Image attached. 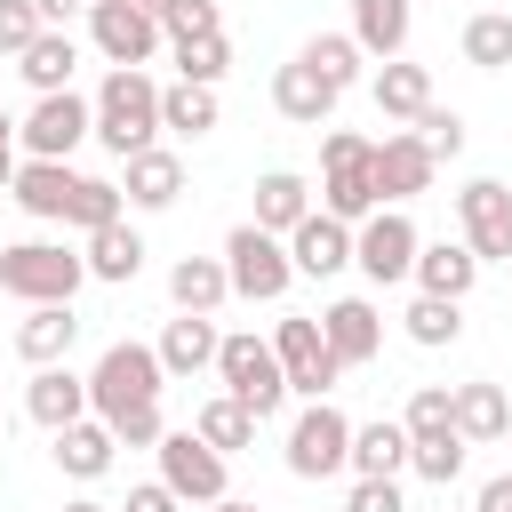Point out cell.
Returning <instances> with one entry per match:
<instances>
[{
  "label": "cell",
  "instance_id": "6da1fadb",
  "mask_svg": "<svg viewBox=\"0 0 512 512\" xmlns=\"http://www.w3.org/2000/svg\"><path fill=\"white\" fill-rule=\"evenodd\" d=\"M88 136H96L112 160L160 144V80H152L144 64H112L104 88L88 96Z\"/></svg>",
  "mask_w": 512,
  "mask_h": 512
},
{
  "label": "cell",
  "instance_id": "7a4b0ae2",
  "mask_svg": "<svg viewBox=\"0 0 512 512\" xmlns=\"http://www.w3.org/2000/svg\"><path fill=\"white\" fill-rule=\"evenodd\" d=\"M216 376H224V392L256 416V424H272L280 408H288V376H280V352H272V336H256V328H232L224 344H216Z\"/></svg>",
  "mask_w": 512,
  "mask_h": 512
},
{
  "label": "cell",
  "instance_id": "3957f363",
  "mask_svg": "<svg viewBox=\"0 0 512 512\" xmlns=\"http://www.w3.org/2000/svg\"><path fill=\"white\" fill-rule=\"evenodd\" d=\"M88 280V256H72L64 240H8L0 248V288L16 304H72Z\"/></svg>",
  "mask_w": 512,
  "mask_h": 512
},
{
  "label": "cell",
  "instance_id": "277c9868",
  "mask_svg": "<svg viewBox=\"0 0 512 512\" xmlns=\"http://www.w3.org/2000/svg\"><path fill=\"white\" fill-rule=\"evenodd\" d=\"M160 384H168V368H160V352L152 344H136V336H120V344H104L96 352V368H88V416H120V408H144V400H160Z\"/></svg>",
  "mask_w": 512,
  "mask_h": 512
},
{
  "label": "cell",
  "instance_id": "5b68a950",
  "mask_svg": "<svg viewBox=\"0 0 512 512\" xmlns=\"http://www.w3.org/2000/svg\"><path fill=\"white\" fill-rule=\"evenodd\" d=\"M368 144L376 136H360V128H328L320 136V208L336 224H360V216L384 208L376 200V176H368Z\"/></svg>",
  "mask_w": 512,
  "mask_h": 512
},
{
  "label": "cell",
  "instance_id": "8992f818",
  "mask_svg": "<svg viewBox=\"0 0 512 512\" xmlns=\"http://www.w3.org/2000/svg\"><path fill=\"white\" fill-rule=\"evenodd\" d=\"M224 280H232V296H248V304H280L288 280H296L288 240L264 232V224H232V232H224Z\"/></svg>",
  "mask_w": 512,
  "mask_h": 512
},
{
  "label": "cell",
  "instance_id": "52a82bcc",
  "mask_svg": "<svg viewBox=\"0 0 512 512\" xmlns=\"http://www.w3.org/2000/svg\"><path fill=\"white\" fill-rule=\"evenodd\" d=\"M272 352H280L288 392H304V400H328L336 376H344V360H336L328 336H320V312H280V320H272Z\"/></svg>",
  "mask_w": 512,
  "mask_h": 512
},
{
  "label": "cell",
  "instance_id": "ba28073f",
  "mask_svg": "<svg viewBox=\"0 0 512 512\" xmlns=\"http://www.w3.org/2000/svg\"><path fill=\"white\" fill-rule=\"evenodd\" d=\"M416 224H408V208H376V216H360L352 224V264L368 272V288H400L408 280V264H416Z\"/></svg>",
  "mask_w": 512,
  "mask_h": 512
},
{
  "label": "cell",
  "instance_id": "9c48e42d",
  "mask_svg": "<svg viewBox=\"0 0 512 512\" xmlns=\"http://www.w3.org/2000/svg\"><path fill=\"white\" fill-rule=\"evenodd\" d=\"M344 456H352V416L336 400H304V416L288 424V472L328 480V472H344Z\"/></svg>",
  "mask_w": 512,
  "mask_h": 512
},
{
  "label": "cell",
  "instance_id": "30bf717a",
  "mask_svg": "<svg viewBox=\"0 0 512 512\" xmlns=\"http://www.w3.org/2000/svg\"><path fill=\"white\" fill-rule=\"evenodd\" d=\"M456 240L480 256V264H512V192L496 176H472L456 192Z\"/></svg>",
  "mask_w": 512,
  "mask_h": 512
},
{
  "label": "cell",
  "instance_id": "8fae6325",
  "mask_svg": "<svg viewBox=\"0 0 512 512\" xmlns=\"http://www.w3.org/2000/svg\"><path fill=\"white\" fill-rule=\"evenodd\" d=\"M16 144H24V160H72L88 144V96H72V88L32 96V112L16 120Z\"/></svg>",
  "mask_w": 512,
  "mask_h": 512
},
{
  "label": "cell",
  "instance_id": "7c38bea8",
  "mask_svg": "<svg viewBox=\"0 0 512 512\" xmlns=\"http://www.w3.org/2000/svg\"><path fill=\"white\" fill-rule=\"evenodd\" d=\"M368 176H376V200H384V208H408L416 192H432L440 160L416 144V128H384V136L368 144Z\"/></svg>",
  "mask_w": 512,
  "mask_h": 512
},
{
  "label": "cell",
  "instance_id": "4fadbf2b",
  "mask_svg": "<svg viewBox=\"0 0 512 512\" xmlns=\"http://www.w3.org/2000/svg\"><path fill=\"white\" fill-rule=\"evenodd\" d=\"M88 40H96L104 64H152L168 32H160L136 0H88Z\"/></svg>",
  "mask_w": 512,
  "mask_h": 512
},
{
  "label": "cell",
  "instance_id": "5bb4252c",
  "mask_svg": "<svg viewBox=\"0 0 512 512\" xmlns=\"http://www.w3.org/2000/svg\"><path fill=\"white\" fill-rule=\"evenodd\" d=\"M152 456H160V480H168L184 504H216V496H232V488H224V456H216L200 432H160Z\"/></svg>",
  "mask_w": 512,
  "mask_h": 512
},
{
  "label": "cell",
  "instance_id": "9a60e30c",
  "mask_svg": "<svg viewBox=\"0 0 512 512\" xmlns=\"http://www.w3.org/2000/svg\"><path fill=\"white\" fill-rule=\"evenodd\" d=\"M320 336H328V352H336L344 368H368V360L384 352V312H376V296H336V304L320 312Z\"/></svg>",
  "mask_w": 512,
  "mask_h": 512
},
{
  "label": "cell",
  "instance_id": "2e32d148",
  "mask_svg": "<svg viewBox=\"0 0 512 512\" xmlns=\"http://www.w3.org/2000/svg\"><path fill=\"white\" fill-rule=\"evenodd\" d=\"M288 264H296V280H336V272L352 264V224H336L328 208H312V216L288 232Z\"/></svg>",
  "mask_w": 512,
  "mask_h": 512
},
{
  "label": "cell",
  "instance_id": "e0dca14e",
  "mask_svg": "<svg viewBox=\"0 0 512 512\" xmlns=\"http://www.w3.org/2000/svg\"><path fill=\"white\" fill-rule=\"evenodd\" d=\"M24 416H32L40 432H64L72 416H88V376H80L72 360L32 368V384H24Z\"/></svg>",
  "mask_w": 512,
  "mask_h": 512
},
{
  "label": "cell",
  "instance_id": "ac0fdd59",
  "mask_svg": "<svg viewBox=\"0 0 512 512\" xmlns=\"http://www.w3.org/2000/svg\"><path fill=\"white\" fill-rule=\"evenodd\" d=\"M448 424H456L472 448H488V440H504V432H512V392H504L496 376L448 384Z\"/></svg>",
  "mask_w": 512,
  "mask_h": 512
},
{
  "label": "cell",
  "instance_id": "d6986e66",
  "mask_svg": "<svg viewBox=\"0 0 512 512\" xmlns=\"http://www.w3.org/2000/svg\"><path fill=\"white\" fill-rule=\"evenodd\" d=\"M120 192H128V208L160 216V208H176V192H184V160H176L168 144H144V152L120 160Z\"/></svg>",
  "mask_w": 512,
  "mask_h": 512
},
{
  "label": "cell",
  "instance_id": "ffe728a7",
  "mask_svg": "<svg viewBox=\"0 0 512 512\" xmlns=\"http://www.w3.org/2000/svg\"><path fill=\"white\" fill-rule=\"evenodd\" d=\"M480 272H488V264H480L464 240H416V264H408V280H416L424 296H456V304L472 296Z\"/></svg>",
  "mask_w": 512,
  "mask_h": 512
},
{
  "label": "cell",
  "instance_id": "44dd1931",
  "mask_svg": "<svg viewBox=\"0 0 512 512\" xmlns=\"http://www.w3.org/2000/svg\"><path fill=\"white\" fill-rule=\"evenodd\" d=\"M48 440H56L48 456H56V472H64V480H104V472H112V456H120V440H112V424H104V416H72V424H64V432H48Z\"/></svg>",
  "mask_w": 512,
  "mask_h": 512
},
{
  "label": "cell",
  "instance_id": "7402d4cb",
  "mask_svg": "<svg viewBox=\"0 0 512 512\" xmlns=\"http://www.w3.org/2000/svg\"><path fill=\"white\" fill-rule=\"evenodd\" d=\"M72 160H16V184H8V200L24 208V216H40V224H64V208H72Z\"/></svg>",
  "mask_w": 512,
  "mask_h": 512
},
{
  "label": "cell",
  "instance_id": "603a6c76",
  "mask_svg": "<svg viewBox=\"0 0 512 512\" xmlns=\"http://www.w3.org/2000/svg\"><path fill=\"white\" fill-rule=\"evenodd\" d=\"M352 480H400L408 472V424L400 416H376V424H352V456H344Z\"/></svg>",
  "mask_w": 512,
  "mask_h": 512
},
{
  "label": "cell",
  "instance_id": "cb8c5ba5",
  "mask_svg": "<svg viewBox=\"0 0 512 512\" xmlns=\"http://www.w3.org/2000/svg\"><path fill=\"white\" fill-rule=\"evenodd\" d=\"M80 240H88V248H80V256H88V280L128 288V280L144 272V232H136L128 216H120V224H96V232H80Z\"/></svg>",
  "mask_w": 512,
  "mask_h": 512
},
{
  "label": "cell",
  "instance_id": "d4e9b609",
  "mask_svg": "<svg viewBox=\"0 0 512 512\" xmlns=\"http://www.w3.org/2000/svg\"><path fill=\"white\" fill-rule=\"evenodd\" d=\"M216 344H224V336H216V312H176L152 352H160L168 376H200V368H216Z\"/></svg>",
  "mask_w": 512,
  "mask_h": 512
},
{
  "label": "cell",
  "instance_id": "484cf974",
  "mask_svg": "<svg viewBox=\"0 0 512 512\" xmlns=\"http://www.w3.org/2000/svg\"><path fill=\"white\" fill-rule=\"evenodd\" d=\"M408 32H416V0H352V40L360 56H408Z\"/></svg>",
  "mask_w": 512,
  "mask_h": 512
},
{
  "label": "cell",
  "instance_id": "4316f807",
  "mask_svg": "<svg viewBox=\"0 0 512 512\" xmlns=\"http://www.w3.org/2000/svg\"><path fill=\"white\" fill-rule=\"evenodd\" d=\"M272 112H280V120H296V128H328L336 88H328L312 64H280V72H272Z\"/></svg>",
  "mask_w": 512,
  "mask_h": 512
},
{
  "label": "cell",
  "instance_id": "83f0119b",
  "mask_svg": "<svg viewBox=\"0 0 512 512\" xmlns=\"http://www.w3.org/2000/svg\"><path fill=\"white\" fill-rule=\"evenodd\" d=\"M72 344H80V320H72V304H32V312L16 320V360H32V368H48V360H72Z\"/></svg>",
  "mask_w": 512,
  "mask_h": 512
},
{
  "label": "cell",
  "instance_id": "f1b7e54d",
  "mask_svg": "<svg viewBox=\"0 0 512 512\" xmlns=\"http://www.w3.org/2000/svg\"><path fill=\"white\" fill-rule=\"evenodd\" d=\"M368 96H376V112H384V120H400V128H408V120L432 104V72H424V64H408V56H384V64H376V80H368Z\"/></svg>",
  "mask_w": 512,
  "mask_h": 512
},
{
  "label": "cell",
  "instance_id": "f546056e",
  "mask_svg": "<svg viewBox=\"0 0 512 512\" xmlns=\"http://www.w3.org/2000/svg\"><path fill=\"white\" fill-rule=\"evenodd\" d=\"M304 216H312V184H304L296 168H264V176H256V216H248V224H264V232L288 240Z\"/></svg>",
  "mask_w": 512,
  "mask_h": 512
},
{
  "label": "cell",
  "instance_id": "4dcf8cb0",
  "mask_svg": "<svg viewBox=\"0 0 512 512\" xmlns=\"http://www.w3.org/2000/svg\"><path fill=\"white\" fill-rule=\"evenodd\" d=\"M72 64H80V40H72V32H56V24H48V32H40L24 56H16V72H24V88H32V96L72 88Z\"/></svg>",
  "mask_w": 512,
  "mask_h": 512
},
{
  "label": "cell",
  "instance_id": "1f68e13d",
  "mask_svg": "<svg viewBox=\"0 0 512 512\" xmlns=\"http://www.w3.org/2000/svg\"><path fill=\"white\" fill-rule=\"evenodd\" d=\"M168 296H176V312H224V296H232L224 256H176L168 264Z\"/></svg>",
  "mask_w": 512,
  "mask_h": 512
},
{
  "label": "cell",
  "instance_id": "d6a6232c",
  "mask_svg": "<svg viewBox=\"0 0 512 512\" xmlns=\"http://www.w3.org/2000/svg\"><path fill=\"white\" fill-rule=\"evenodd\" d=\"M464 456H472V440H464L456 424H440V432H416V440H408V472H416V480H432V488L464 480Z\"/></svg>",
  "mask_w": 512,
  "mask_h": 512
},
{
  "label": "cell",
  "instance_id": "836d02e7",
  "mask_svg": "<svg viewBox=\"0 0 512 512\" xmlns=\"http://www.w3.org/2000/svg\"><path fill=\"white\" fill-rule=\"evenodd\" d=\"M168 56H176V80H200V88H216L232 72V40L224 32H168Z\"/></svg>",
  "mask_w": 512,
  "mask_h": 512
},
{
  "label": "cell",
  "instance_id": "e575fe53",
  "mask_svg": "<svg viewBox=\"0 0 512 512\" xmlns=\"http://www.w3.org/2000/svg\"><path fill=\"white\" fill-rule=\"evenodd\" d=\"M400 328H408V344H424V352H440V344H456L464 336V304L456 296H408V312H400Z\"/></svg>",
  "mask_w": 512,
  "mask_h": 512
},
{
  "label": "cell",
  "instance_id": "d590c367",
  "mask_svg": "<svg viewBox=\"0 0 512 512\" xmlns=\"http://www.w3.org/2000/svg\"><path fill=\"white\" fill-rule=\"evenodd\" d=\"M192 432L216 448V456H240V448H256V416L232 400V392H216V400H200V416H192Z\"/></svg>",
  "mask_w": 512,
  "mask_h": 512
},
{
  "label": "cell",
  "instance_id": "8d00e7d4",
  "mask_svg": "<svg viewBox=\"0 0 512 512\" xmlns=\"http://www.w3.org/2000/svg\"><path fill=\"white\" fill-rule=\"evenodd\" d=\"M296 64H312V72L344 96V88L360 80V64H368V56H360V40H352V32H312V40L296 48Z\"/></svg>",
  "mask_w": 512,
  "mask_h": 512
},
{
  "label": "cell",
  "instance_id": "74e56055",
  "mask_svg": "<svg viewBox=\"0 0 512 512\" xmlns=\"http://www.w3.org/2000/svg\"><path fill=\"white\" fill-rule=\"evenodd\" d=\"M160 128H168V136H208V128H216V88L168 80V88H160Z\"/></svg>",
  "mask_w": 512,
  "mask_h": 512
},
{
  "label": "cell",
  "instance_id": "f35d334b",
  "mask_svg": "<svg viewBox=\"0 0 512 512\" xmlns=\"http://www.w3.org/2000/svg\"><path fill=\"white\" fill-rule=\"evenodd\" d=\"M456 48H464L472 72H504V64H512V16H504V8L464 16V40H456Z\"/></svg>",
  "mask_w": 512,
  "mask_h": 512
},
{
  "label": "cell",
  "instance_id": "ab89813d",
  "mask_svg": "<svg viewBox=\"0 0 512 512\" xmlns=\"http://www.w3.org/2000/svg\"><path fill=\"white\" fill-rule=\"evenodd\" d=\"M120 208H128V192H120L112 176H80V184H72V208H64V224L96 232V224H120Z\"/></svg>",
  "mask_w": 512,
  "mask_h": 512
},
{
  "label": "cell",
  "instance_id": "60d3db41",
  "mask_svg": "<svg viewBox=\"0 0 512 512\" xmlns=\"http://www.w3.org/2000/svg\"><path fill=\"white\" fill-rule=\"evenodd\" d=\"M408 128H416V144H424L432 160H456V152H464V112H456V104H424Z\"/></svg>",
  "mask_w": 512,
  "mask_h": 512
},
{
  "label": "cell",
  "instance_id": "b9f144b4",
  "mask_svg": "<svg viewBox=\"0 0 512 512\" xmlns=\"http://www.w3.org/2000/svg\"><path fill=\"white\" fill-rule=\"evenodd\" d=\"M40 32H48V24H40V8H32V0H0V56H24Z\"/></svg>",
  "mask_w": 512,
  "mask_h": 512
},
{
  "label": "cell",
  "instance_id": "7bdbcfd3",
  "mask_svg": "<svg viewBox=\"0 0 512 512\" xmlns=\"http://www.w3.org/2000/svg\"><path fill=\"white\" fill-rule=\"evenodd\" d=\"M400 424H408V440H416V432H440V424H448V384H416L408 408H400Z\"/></svg>",
  "mask_w": 512,
  "mask_h": 512
},
{
  "label": "cell",
  "instance_id": "ee69618b",
  "mask_svg": "<svg viewBox=\"0 0 512 512\" xmlns=\"http://www.w3.org/2000/svg\"><path fill=\"white\" fill-rule=\"evenodd\" d=\"M160 432H168V424H160V400H144V408H120V416H112V440H120V448H160Z\"/></svg>",
  "mask_w": 512,
  "mask_h": 512
},
{
  "label": "cell",
  "instance_id": "f6af8a7d",
  "mask_svg": "<svg viewBox=\"0 0 512 512\" xmlns=\"http://www.w3.org/2000/svg\"><path fill=\"white\" fill-rule=\"evenodd\" d=\"M344 512H408V504H400V480H352Z\"/></svg>",
  "mask_w": 512,
  "mask_h": 512
},
{
  "label": "cell",
  "instance_id": "bcb514c9",
  "mask_svg": "<svg viewBox=\"0 0 512 512\" xmlns=\"http://www.w3.org/2000/svg\"><path fill=\"white\" fill-rule=\"evenodd\" d=\"M168 32H224V8H216V0H184V8L168 16Z\"/></svg>",
  "mask_w": 512,
  "mask_h": 512
},
{
  "label": "cell",
  "instance_id": "7dc6e473",
  "mask_svg": "<svg viewBox=\"0 0 512 512\" xmlns=\"http://www.w3.org/2000/svg\"><path fill=\"white\" fill-rule=\"evenodd\" d=\"M120 512H184V496L168 488V480H144V488H128V504Z\"/></svg>",
  "mask_w": 512,
  "mask_h": 512
},
{
  "label": "cell",
  "instance_id": "c3c4849f",
  "mask_svg": "<svg viewBox=\"0 0 512 512\" xmlns=\"http://www.w3.org/2000/svg\"><path fill=\"white\" fill-rule=\"evenodd\" d=\"M472 512H512V472H496V480H480V496H472Z\"/></svg>",
  "mask_w": 512,
  "mask_h": 512
},
{
  "label": "cell",
  "instance_id": "681fc988",
  "mask_svg": "<svg viewBox=\"0 0 512 512\" xmlns=\"http://www.w3.org/2000/svg\"><path fill=\"white\" fill-rule=\"evenodd\" d=\"M32 8H40V24H56V32H64V24H72L88 0H32Z\"/></svg>",
  "mask_w": 512,
  "mask_h": 512
},
{
  "label": "cell",
  "instance_id": "f907efd6",
  "mask_svg": "<svg viewBox=\"0 0 512 512\" xmlns=\"http://www.w3.org/2000/svg\"><path fill=\"white\" fill-rule=\"evenodd\" d=\"M136 8H144V16H152V24H160V32H168V16H176V8H184V0H136Z\"/></svg>",
  "mask_w": 512,
  "mask_h": 512
},
{
  "label": "cell",
  "instance_id": "816d5d0a",
  "mask_svg": "<svg viewBox=\"0 0 512 512\" xmlns=\"http://www.w3.org/2000/svg\"><path fill=\"white\" fill-rule=\"evenodd\" d=\"M16 184V144H0V192Z\"/></svg>",
  "mask_w": 512,
  "mask_h": 512
},
{
  "label": "cell",
  "instance_id": "f5cc1de1",
  "mask_svg": "<svg viewBox=\"0 0 512 512\" xmlns=\"http://www.w3.org/2000/svg\"><path fill=\"white\" fill-rule=\"evenodd\" d=\"M200 512H256V504H240V496H216V504H200Z\"/></svg>",
  "mask_w": 512,
  "mask_h": 512
},
{
  "label": "cell",
  "instance_id": "db71d44e",
  "mask_svg": "<svg viewBox=\"0 0 512 512\" xmlns=\"http://www.w3.org/2000/svg\"><path fill=\"white\" fill-rule=\"evenodd\" d=\"M64 512H112V504H96V496H72V504H64Z\"/></svg>",
  "mask_w": 512,
  "mask_h": 512
},
{
  "label": "cell",
  "instance_id": "11a10c76",
  "mask_svg": "<svg viewBox=\"0 0 512 512\" xmlns=\"http://www.w3.org/2000/svg\"><path fill=\"white\" fill-rule=\"evenodd\" d=\"M0 144H16V120H8V112H0Z\"/></svg>",
  "mask_w": 512,
  "mask_h": 512
},
{
  "label": "cell",
  "instance_id": "9f6ffc18",
  "mask_svg": "<svg viewBox=\"0 0 512 512\" xmlns=\"http://www.w3.org/2000/svg\"><path fill=\"white\" fill-rule=\"evenodd\" d=\"M504 272H512V264H504Z\"/></svg>",
  "mask_w": 512,
  "mask_h": 512
}]
</instances>
